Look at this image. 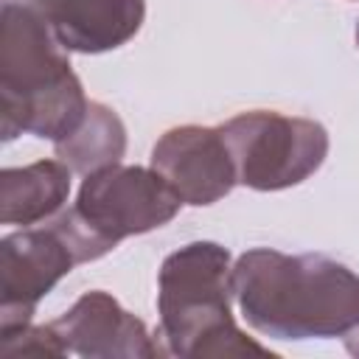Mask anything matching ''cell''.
Instances as JSON below:
<instances>
[{"label": "cell", "mask_w": 359, "mask_h": 359, "mask_svg": "<svg viewBox=\"0 0 359 359\" xmlns=\"http://www.w3.org/2000/svg\"><path fill=\"white\" fill-rule=\"evenodd\" d=\"M230 278L247 325L272 339L345 337L359 320V275L323 252L255 247L236 258Z\"/></svg>", "instance_id": "6da1fadb"}, {"label": "cell", "mask_w": 359, "mask_h": 359, "mask_svg": "<svg viewBox=\"0 0 359 359\" xmlns=\"http://www.w3.org/2000/svg\"><path fill=\"white\" fill-rule=\"evenodd\" d=\"M67 53L28 3H3L0 135L6 143L17 135L59 143L84 121L90 101Z\"/></svg>", "instance_id": "7a4b0ae2"}, {"label": "cell", "mask_w": 359, "mask_h": 359, "mask_svg": "<svg viewBox=\"0 0 359 359\" xmlns=\"http://www.w3.org/2000/svg\"><path fill=\"white\" fill-rule=\"evenodd\" d=\"M230 250L219 241H191L160 264L157 272V334L163 353L202 356H272L247 337L230 311L233 297Z\"/></svg>", "instance_id": "3957f363"}, {"label": "cell", "mask_w": 359, "mask_h": 359, "mask_svg": "<svg viewBox=\"0 0 359 359\" xmlns=\"http://www.w3.org/2000/svg\"><path fill=\"white\" fill-rule=\"evenodd\" d=\"M182 208L171 185L149 165H107L84 177L73 208L50 222L65 236L79 264L98 261L123 238L168 224Z\"/></svg>", "instance_id": "277c9868"}, {"label": "cell", "mask_w": 359, "mask_h": 359, "mask_svg": "<svg viewBox=\"0 0 359 359\" xmlns=\"http://www.w3.org/2000/svg\"><path fill=\"white\" fill-rule=\"evenodd\" d=\"M236 165L238 185L283 191L309 180L328 157V132L320 121L275 109H247L219 126Z\"/></svg>", "instance_id": "5b68a950"}, {"label": "cell", "mask_w": 359, "mask_h": 359, "mask_svg": "<svg viewBox=\"0 0 359 359\" xmlns=\"http://www.w3.org/2000/svg\"><path fill=\"white\" fill-rule=\"evenodd\" d=\"M79 264L65 236L48 227H22L0 241V331L28 325L36 303Z\"/></svg>", "instance_id": "8992f818"}, {"label": "cell", "mask_w": 359, "mask_h": 359, "mask_svg": "<svg viewBox=\"0 0 359 359\" xmlns=\"http://www.w3.org/2000/svg\"><path fill=\"white\" fill-rule=\"evenodd\" d=\"M151 168L191 208L213 205L238 185L219 126L182 123L165 129L151 149Z\"/></svg>", "instance_id": "52a82bcc"}, {"label": "cell", "mask_w": 359, "mask_h": 359, "mask_svg": "<svg viewBox=\"0 0 359 359\" xmlns=\"http://www.w3.org/2000/svg\"><path fill=\"white\" fill-rule=\"evenodd\" d=\"M50 325L67 353L87 359H154L163 353L146 323L104 289L84 292Z\"/></svg>", "instance_id": "ba28073f"}, {"label": "cell", "mask_w": 359, "mask_h": 359, "mask_svg": "<svg viewBox=\"0 0 359 359\" xmlns=\"http://www.w3.org/2000/svg\"><path fill=\"white\" fill-rule=\"evenodd\" d=\"M65 50L107 53L126 45L146 20V0H25Z\"/></svg>", "instance_id": "9c48e42d"}, {"label": "cell", "mask_w": 359, "mask_h": 359, "mask_svg": "<svg viewBox=\"0 0 359 359\" xmlns=\"http://www.w3.org/2000/svg\"><path fill=\"white\" fill-rule=\"evenodd\" d=\"M70 165L56 160H36L0 171V222L34 227L65 210L70 196Z\"/></svg>", "instance_id": "30bf717a"}, {"label": "cell", "mask_w": 359, "mask_h": 359, "mask_svg": "<svg viewBox=\"0 0 359 359\" xmlns=\"http://www.w3.org/2000/svg\"><path fill=\"white\" fill-rule=\"evenodd\" d=\"M53 149L56 157L70 165V171L87 177L121 163V157L126 154V126L112 107L90 101L84 121L65 140L53 143Z\"/></svg>", "instance_id": "8fae6325"}, {"label": "cell", "mask_w": 359, "mask_h": 359, "mask_svg": "<svg viewBox=\"0 0 359 359\" xmlns=\"http://www.w3.org/2000/svg\"><path fill=\"white\" fill-rule=\"evenodd\" d=\"M0 356L17 359V356H67L62 337L56 328L48 325H20L11 331H0Z\"/></svg>", "instance_id": "7c38bea8"}, {"label": "cell", "mask_w": 359, "mask_h": 359, "mask_svg": "<svg viewBox=\"0 0 359 359\" xmlns=\"http://www.w3.org/2000/svg\"><path fill=\"white\" fill-rule=\"evenodd\" d=\"M345 348H348V353L351 356H356L359 359V320L353 323V328L345 334Z\"/></svg>", "instance_id": "4fadbf2b"}, {"label": "cell", "mask_w": 359, "mask_h": 359, "mask_svg": "<svg viewBox=\"0 0 359 359\" xmlns=\"http://www.w3.org/2000/svg\"><path fill=\"white\" fill-rule=\"evenodd\" d=\"M356 45H359V22H356Z\"/></svg>", "instance_id": "5bb4252c"}]
</instances>
